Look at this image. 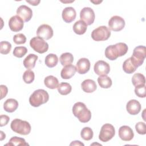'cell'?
<instances>
[{
    "label": "cell",
    "mask_w": 146,
    "mask_h": 146,
    "mask_svg": "<svg viewBox=\"0 0 146 146\" xmlns=\"http://www.w3.org/2000/svg\"><path fill=\"white\" fill-rule=\"evenodd\" d=\"M128 46L122 42L108 46L105 50V56L111 60H116L118 57L124 55L128 51Z\"/></svg>",
    "instance_id": "obj_1"
},
{
    "label": "cell",
    "mask_w": 146,
    "mask_h": 146,
    "mask_svg": "<svg viewBox=\"0 0 146 146\" xmlns=\"http://www.w3.org/2000/svg\"><path fill=\"white\" fill-rule=\"evenodd\" d=\"M72 113L82 123H87L91 118V112L82 102H77L72 107Z\"/></svg>",
    "instance_id": "obj_2"
},
{
    "label": "cell",
    "mask_w": 146,
    "mask_h": 146,
    "mask_svg": "<svg viewBox=\"0 0 146 146\" xmlns=\"http://www.w3.org/2000/svg\"><path fill=\"white\" fill-rule=\"evenodd\" d=\"M49 95L48 92L43 89H38L34 91L29 98L30 104L35 107H38L40 105L48 102Z\"/></svg>",
    "instance_id": "obj_3"
},
{
    "label": "cell",
    "mask_w": 146,
    "mask_h": 146,
    "mask_svg": "<svg viewBox=\"0 0 146 146\" xmlns=\"http://www.w3.org/2000/svg\"><path fill=\"white\" fill-rule=\"evenodd\" d=\"M10 127L14 132L22 135L29 134L31 129V125L28 121L19 119H14L11 123Z\"/></svg>",
    "instance_id": "obj_4"
},
{
    "label": "cell",
    "mask_w": 146,
    "mask_h": 146,
    "mask_svg": "<svg viewBox=\"0 0 146 146\" xmlns=\"http://www.w3.org/2000/svg\"><path fill=\"white\" fill-rule=\"evenodd\" d=\"M111 35L110 30L106 26H99L91 33V37L95 41H104L107 40Z\"/></svg>",
    "instance_id": "obj_5"
},
{
    "label": "cell",
    "mask_w": 146,
    "mask_h": 146,
    "mask_svg": "<svg viewBox=\"0 0 146 146\" xmlns=\"http://www.w3.org/2000/svg\"><path fill=\"white\" fill-rule=\"evenodd\" d=\"M146 57V48L144 46L136 47L133 51L131 58L137 67L140 66L144 62Z\"/></svg>",
    "instance_id": "obj_6"
},
{
    "label": "cell",
    "mask_w": 146,
    "mask_h": 146,
    "mask_svg": "<svg viewBox=\"0 0 146 146\" xmlns=\"http://www.w3.org/2000/svg\"><path fill=\"white\" fill-rule=\"evenodd\" d=\"M30 45L35 51L39 54L46 52L48 48V43L39 36L33 38L30 41Z\"/></svg>",
    "instance_id": "obj_7"
},
{
    "label": "cell",
    "mask_w": 146,
    "mask_h": 146,
    "mask_svg": "<svg viewBox=\"0 0 146 146\" xmlns=\"http://www.w3.org/2000/svg\"><path fill=\"white\" fill-rule=\"evenodd\" d=\"M115 134L114 127L111 124H105L101 128L99 139L103 142H107L113 138Z\"/></svg>",
    "instance_id": "obj_8"
},
{
    "label": "cell",
    "mask_w": 146,
    "mask_h": 146,
    "mask_svg": "<svg viewBox=\"0 0 146 146\" xmlns=\"http://www.w3.org/2000/svg\"><path fill=\"white\" fill-rule=\"evenodd\" d=\"M109 29L114 31H119L123 30L125 26L124 19L118 15L112 17L108 21Z\"/></svg>",
    "instance_id": "obj_9"
},
{
    "label": "cell",
    "mask_w": 146,
    "mask_h": 146,
    "mask_svg": "<svg viewBox=\"0 0 146 146\" xmlns=\"http://www.w3.org/2000/svg\"><path fill=\"white\" fill-rule=\"evenodd\" d=\"M80 18L87 25H91L94 23L95 20V13L91 7H85L80 12Z\"/></svg>",
    "instance_id": "obj_10"
},
{
    "label": "cell",
    "mask_w": 146,
    "mask_h": 146,
    "mask_svg": "<svg viewBox=\"0 0 146 146\" xmlns=\"http://www.w3.org/2000/svg\"><path fill=\"white\" fill-rule=\"evenodd\" d=\"M38 36L48 40L51 38L53 36V30L52 27L47 24H43L39 26L36 31Z\"/></svg>",
    "instance_id": "obj_11"
},
{
    "label": "cell",
    "mask_w": 146,
    "mask_h": 146,
    "mask_svg": "<svg viewBox=\"0 0 146 146\" xmlns=\"http://www.w3.org/2000/svg\"><path fill=\"white\" fill-rule=\"evenodd\" d=\"M94 70L96 74L99 76L104 75H107L110 72V66L106 62L100 60L95 63Z\"/></svg>",
    "instance_id": "obj_12"
},
{
    "label": "cell",
    "mask_w": 146,
    "mask_h": 146,
    "mask_svg": "<svg viewBox=\"0 0 146 146\" xmlns=\"http://www.w3.org/2000/svg\"><path fill=\"white\" fill-rule=\"evenodd\" d=\"M24 23L23 19L18 15L11 17L9 21V26L10 30L14 32L21 31L23 27Z\"/></svg>",
    "instance_id": "obj_13"
},
{
    "label": "cell",
    "mask_w": 146,
    "mask_h": 146,
    "mask_svg": "<svg viewBox=\"0 0 146 146\" xmlns=\"http://www.w3.org/2000/svg\"><path fill=\"white\" fill-rule=\"evenodd\" d=\"M17 14L20 17L23 21L27 22L31 19L33 11L29 7L26 5H21L17 9Z\"/></svg>",
    "instance_id": "obj_14"
},
{
    "label": "cell",
    "mask_w": 146,
    "mask_h": 146,
    "mask_svg": "<svg viewBox=\"0 0 146 146\" xmlns=\"http://www.w3.org/2000/svg\"><path fill=\"white\" fill-rule=\"evenodd\" d=\"M119 136L120 138L125 141H131L134 136L133 130L128 125H123L119 128Z\"/></svg>",
    "instance_id": "obj_15"
},
{
    "label": "cell",
    "mask_w": 146,
    "mask_h": 146,
    "mask_svg": "<svg viewBox=\"0 0 146 146\" xmlns=\"http://www.w3.org/2000/svg\"><path fill=\"white\" fill-rule=\"evenodd\" d=\"M91 63L87 58H82L79 59L76 64V71L80 74H84L87 73L90 68Z\"/></svg>",
    "instance_id": "obj_16"
},
{
    "label": "cell",
    "mask_w": 146,
    "mask_h": 146,
    "mask_svg": "<svg viewBox=\"0 0 146 146\" xmlns=\"http://www.w3.org/2000/svg\"><path fill=\"white\" fill-rule=\"evenodd\" d=\"M62 15V18L65 22L71 23L75 20L76 16V13L72 7H67L63 10Z\"/></svg>",
    "instance_id": "obj_17"
},
{
    "label": "cell",
    "mask_w": 146,
    "mask_h": 146,
    "mask_svg": "<svg viewBox=\"0 0 146 146\" xmlns=\"http://www.w3.org/2000/svg\"><path fill=\"white\" fill-rule=\"evenodd\" d=\"M141 104L137 100H130L126 105V109L127 112L132 115L138 114L141 110Z\"/></svg>",
    "instance_id": "obj_18"
},
{
    "label": "cell",
    "mask_w": 146,
    "mask_h": 146,
    "mask_svg": "<svg viewBox=\"0 0 146 146\" xmlns=\"http://www.w3.org/2000/svg\"><path fill=\"white\" fill-rule=\"evenodd\" d=\"M76 71V67L72 64L65 66L60 72V76L62 79H68L72 78Z\"/></svg>",
    "instance_id": "obj_19"
},
{
    "label": "cell",
    "mask_w": 146,
    "mask_h": 146,
    "mask_svg": "<svg viewBox=\"0 0 146 146\" xmlns=\"http://www.w3.org/2000/svg\"><path fill=\"white\" fill-rule=\"evenodd\" d=\"M81 87L83 91L87 93H91L94 92L97 86L95 82L92 79H86L81 84Z\"/></svg>",
    "instance_id": "obj_20"
},
{
    "label": "cell",
    "mask_w": 146,
    "mask_h": 146,
    "mask_svg": "<svg viewBox=\"0 0 146 146\" xmlns=\"http://www.w3.org/2000/svg\"><path fill=\"white\" fill-rule=\"evenodd\" d=\"M38 56L34 54H29L23 60V65L28 70H31L34 68L36 61Z\"/></svg>",
    "instance_id": "obj_21"
},
{
    "label": "cell",
    "mask_w": 146,
    "mask_h": 146,
    "mask_svg": "<svg viewBox=\"0 0 146 146\" xmlns=\"http://www.w3.org/2000/svg\"><path fill=\"white\" fill-rule=\"evenodd\" d=\"M73 30L74 33L78 35L84 34L87 29V25L82 20L77 21L73 26Z\"/></svg>",
    "instance_id": "obj_22"
},
{
    "label": "cell",
    "mask_w": 146,
    "mask_h": 146,
    "mask_svg": "<svg viewBox=\"0 0 146 146\" xmlns=\"http://www.w3.org/2000/svg\"><path fill=\"white\" fill-rule=\"evenodd\" d=\"M18 107V102L14 99H8L3 104V108L7 112H14Z\"/></svg>",
    "instance_id": "obj_23"
},
{
    "label": "cell",
    "mask_w": 146,
    "mask_h": 146,
    "mask_svg": "<svg viewBox=\"0 0 146 146\" xmlns=\"http://www.w3.org/2000/svg\"><path fill=\"white\" fill-rule=\"evenodd\" d=\"M137 67L132 62L131 57L126 59L123 64V71L127 74H132L134 72Z\"/></svg>",
    "instance_id": "obj_24"
},
{
    "label": "cell",
    "mask_w": 146,
    "mask_h": 146,
    "mask_svg": "<svg viewBox=\"0 0 146 146\" xmlns=\"http://www.w3.org/2000/svg\"><path fill=\"white\" fill-rule=\"evenodd\" d=\"M44 83L47 88L50 89H55L59 85V81L56 77L52 75H49L44 78Z\"/></svg>",
    "instance_id": "obj_25"
},
{
    "label": "cell",
    "mask_w": 146,
    "mask_h": 146,
    "mask_svg": "<svg viewBox=\"0 0 146 146\" xmlns=\"http://www.w3.org/2000/svg\"><path fill=\"white\" fill-rule=\"evenodd\" d=\"M98 82L100 87L103 88H108L112 84L111 79L106 75L99 76L98 78Z\"/></svg>",
    "instance_id": "obj_26"
},
{
    "label": "cell",
    "mask_w": 146,
    "mask_h": 146,
    "mask_svg": "<svg viewBox=\"0 0 146 146\" xmlns=\"http://www.w3.org/2000/svg\"><path fill=\"white\" fill-rule=\"evenodd\" d=\"M58 62V58L54 54H49L45 58V64L50 68L55 67Z\"/></svg>",
    "instance_id": "obj_27"
},
{
    "label": "cell",
    "mask_w": 146,
    "mask_h": 146,
    "mask_svg": "<svg viewBox=\"0 0 146 146\" xmlns=\"http://www.w3.org/2000/svg\"><path fill=\"white\" fill-rule=\"evenodd\" d=\"M60 62L62 66H67L71 64L74 60V56L70 52L63 53L59 58Z\"/></svg>",
    "instance_id": "obj_28"
},
{
    "label": "cell",
    "mask_w": 146,
    "mask_h": 146,
    "mask_svg": "<svg viewBox=\"0 0 146 146\" xmlns=\"http://www.w3.org/2000/svg\"><path fill=\"white\" fill-rule=\"evenodd\" d=\"M58 92L62 95H66L70 94L72 90L71 86L66 82H62L59 84L57 87Z\"/></svg>",
    "instance_id": "obj_29"
},
{
    "label": "cell",
    "mask_w": 146,
    "mask_h": 146,
    "mask_svg": "<svg viewBox=\"0 0 146 146\" xmlns=\"http://www.w3.org/2000/svg\"><path fill=\"white\" fill-rule=\"evenodd\" d=\"M132 82L134 86L145 84V79L144 75L140 73L135 74L132 78Z\"/></svg>",
    "instance_id": "obj_30"
},
{
    "label": "cell",
    "mask_w": 146,
    "mask_h": 146,
    "mask_svg": "<svg viewBox=\"0 0 146 146\" xmlns=\"http://www.w3.org/2000/svg\"><path fill=\"white\" fill-rule=\"evenodd\" d=\"M6 145H29L23 138L19 137L17 136H14L11 137L9 143L6 144Z\"/></svg>",
    "instance_id": "obj_31"
},
{
    "label": "cell",
    "mask_w": 146,
    "mask_h": 146,
    "mask_svg": "<svg viewBox=\"0 0 146 146\" xmlns=\"http://www.w3.org/2000/svg\"><path fill=\"white\" fill-rule=\"evenodd\" d=\"M93 135L94 133L92 129L88 127H86L83 128L80 132V136L82 138L86 141L91 140L93 137Z\"/></svg>",
    "instance_id": "obj_32"
},
{
    "label": "cell",
    "mask_w": 146,
    "mask_h": 146,
    "mask_svg": "<svg viewBox=\"0 0 146 146\" xmlns=\"http://www.w3.org/2000/svg\"><path fill=\"white\" fill-rule=\"evenodd\" d=\"M34 78H35L34 72L30 70H27L25 71V72L23 73V80L27 84L31 83L34 80Z\"/></svg>",
    "instance_id": "obj_33"
},
{
    "label": "cell",
    "mask_w": 146,
    "mask_h": 146,
    "mask_svg": "<svg viewBox=\"0 0 146 146\" xmlns=\"http://www.w3.org/2000/svg\"><path fill=\"white\" fill-rule=\"evenodd\" d=\"M11 48V44L7 41H1L0 43V52L2 54H7Z\"/></svg>",
    "instance_id": "obj_34"
},
{
    "label": "cell",
    "mask_w": 146,
    "mask_h": 146,
    "mask_svg": "<svg viewBox=\"0 0 146 146\" xmlns=\"http://www.w3.org/2000/svg\"><path fill=\"white\" fill-rule=\"evenodd\" d=\"M27 52V49L26 47L24 46H18L15 47L13 51L14 56L17 58H22L23 57Z\"/></svg>",
    "instance_id": "obj_35"
},
{
    "label": "cell",
    "mask_w": 146,
    "mask_h": 146,
    "mask_svg": "<svg viewBox=\"0 0 146 146\" xmlns=\"http://www.w3.org/2000/svg\"><path fill=\"white\" fill-rule=\"evenodd\" d=\"M135 94L139 98H145L146 96V87L145 84H141L135 86Z\"/></svg>",
    "instance_id": "obj_36"
},
{
    "label": "cell",
    "mask_w": 146,
    "mask_h": 146,
    "mask_svg": "<svg viewBox=\"0 0 146 146\" xmlns=\"http://www.w3.org/2000/svg\"><path fill=\"white\" fill-rule=\"evenodd\" d=\"M13 41L17 44H24L26 42V38L24 34L18 33L13 36Z\"/></svg>",
    "instance_id": "obj_37"
},
{
    "label": "cell",
    "mask_w": 146,
    "mask_h": 146,
    "mask_svg": "<svg viewBox=\"0 0 146 146\" xmlns=\"http://www.w3.org/2000/svg\"><path fill=\"white\" fill-rule=\"evenodd\" d=\"M135 129L137 132L140 135H145L146 133V125L143 122L140 121L136 123Z\"/></svg>",
    "instance_id": "obj_38"
},
{
    "label": "cell",
    "mask_w": 146,
    "mask_h": 146,
    "mask_svg": "<svg viewBox=\"0 0 146 146\" xmlns=\"http://www.w3.org/2000/svg\"><path fill=\"white\" fill-rule=\"evenodd\" d=\"M10 120V117L6 115H1L0 116V126L3 127L7 124Z\"/></svg>",
    "instance_id": "obj_39"
},
{
    "label": "cell",
    "mask_w": 146,
    "mask_h": 146,
    "mask_svg": "<svg viewBox=\"0 0 146 146\" xmlns=\"http://www.w3.org/2000/svg\"><path fill=\"white\" fill-rule=\"evenodd\" d=\"M1 99H3L4 97H5L7 94L8 89L7 87L5 85H1Z\"/></svg>",
    "instance_id": "obj_40"
},
{
    "label": "cell",
    "mask_w": 146,
    "mask_h": 146,
    "mask_svg": "<svg viewBox=\"0 0 146 146\" xmlns=\"http://www.w3.org/2000/svg\"><path fill=\"white\" fill-rule=\"evenodd\" d=\"M83 145L84 146V144L81 143L80 141H74L70 144V145Z\"/></svg>",
    "instance_id": "obj_41"
},
{
    "label": "cell",
    "mask_w": 146,
    "mask_h": 146,
    "mask_svg": "<svg viewBox=\"0 0 146 146\" xmlns=\"http://www.w3.org/2000/svg\"><path fill=\"white\" fill-rule=\"evenodd\" d=\"M27 3H29L30 4H31V5H33V6H37L39 2H40V1H26Z\"/></svg>",
    "instance_id": "obj_42"
},
{
    "label": "cell",
    "mask_w": 146,
    "mask_h": 146,
    "mask_svg": "<svg viewBox=\"0 0 146 146\" xmlns=\"http://www.w3.org/2000/svg\"><path fill=\"white\" fill-rule=\"evenodd\" d=\"M0 132H1V140H2L3 139H5L6 135L2 131H0Z\"/></svg>",
    "instance_id": "obj_43"
},
{
    "label": "cell",
    "mask_w": 146,
    "mask_h": 146,
    "mask_svg": "<svg viewBox=\"0 0 146 146\" xmlns=\"http://www.w3.org/2000/svg\"><path fill=\"white\" fill-rule=\"evenodd\" d=\"M91 1V2H92V3H95V4H96V5H97V4H98V3H101L102 2V1Z\"/></svg>",
    "instance_id": "obj_44"
}]
</instances>
